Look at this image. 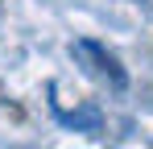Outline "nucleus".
<instances>
[{"mask_svg": "<svg viewBox=\"0 0 153 149\" xmlns=\"http://www.w3.org/2000/svg\"><path fill=\"white\" fill-rule=\"evenodd\" d=\"M128 4H145V0H128Z\"/></svg>", "mask_w": 153, "mask_h": 149, "instance_id": "obj_3", "label": "nucleus"}, {"mask_svg": "<svg viewBox=\"0 0 153 149\" xmlns=\"http://www.w3.org/2000/svg\"><path fill=\"white\" fill-rule=\"evenodd\" d=\"M75 54H79V58H87V62H91V71H100L116 91H124V87H128V74H124V66H120V58H116V54H108L100 42L83 37V42H75Z\"/></svg>", "mask_w": 153, "mask_h": 149, "instance_id": "obj_1", "label": "nucleus"}, {"mask_svg": "<svg viewBox=\"0 0 153 149\" xmlns=\"http://www.w3.org/2000/svg\"><path fill=\"white\" fill-rule=\"evenodd\" d=\"M58 120L66 124V128H75V133H100V128H103L100 108H75V112H58Z\"/></svg>", "mask_w": 153, "mask_h": 149, "instance_id": "obj_2", "label": "nucleus"}]
</instances>
